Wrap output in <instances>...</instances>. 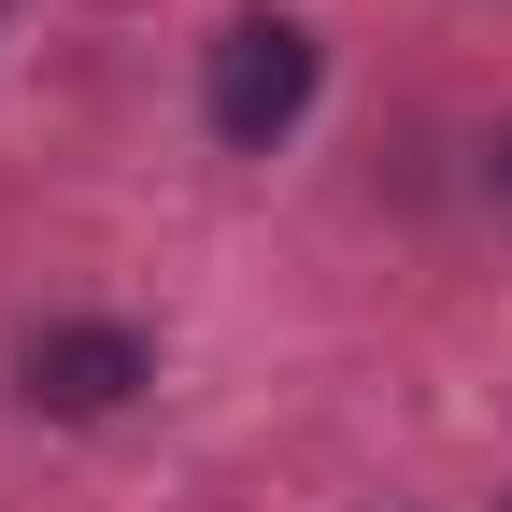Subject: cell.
<instances>
[{"label":"cell","mask_w":512,"mask_h":512,"mask_svg":"<svg viewBox=\"0 0 512 512\" xmlns=\"http://www.w3.org/2000/svg\"><path fill=\"white\" fill-rule=\"evenodd\" d=\"M484 200H498V228H512V128L484 143Z\"/></svg>","instance_id":"3"},{"label":"cell","mask_w":512,"mask_h":512,"mask_svg":"<svg viewBox=\"0 0 512 512\" xmlns=\"http://www.w3.org/2000/svg\"><path fill=\"white\" fill-rule=\"evenodd\" d=\"M143 384H157V356H143V328H114V313H43L15 342V399L57 413V427H100V413L143 399Z\"/></svg>","instance_id":"2"},{"label":"cell","mask_w":512,"mask_h":512,"mask_svg":"<svg viewBox=\"0 0 512 512\" xmlns=\"http://www.w3.org/2000/svg\"><path fill=\"white\" fill-rule=\"evenodd\" d=\"M200 114H214L228 157H271L313 114V29L299 15H228L214 29V72H200Z\"/></svg>","instance_id":"1"},{"label":"cell","mask_w":512,"mask_h":512,"mask_svg":"<svg viewBox=\"0 0 512 512\" xmlns=\"http://www.w3.org/2000/svg\"><path fill=\"white\" fill-rule=\"evenodd\" d=\"M498 512H512V498H498Z\"/></svg>","instance_id":"4"}]
</instances>
